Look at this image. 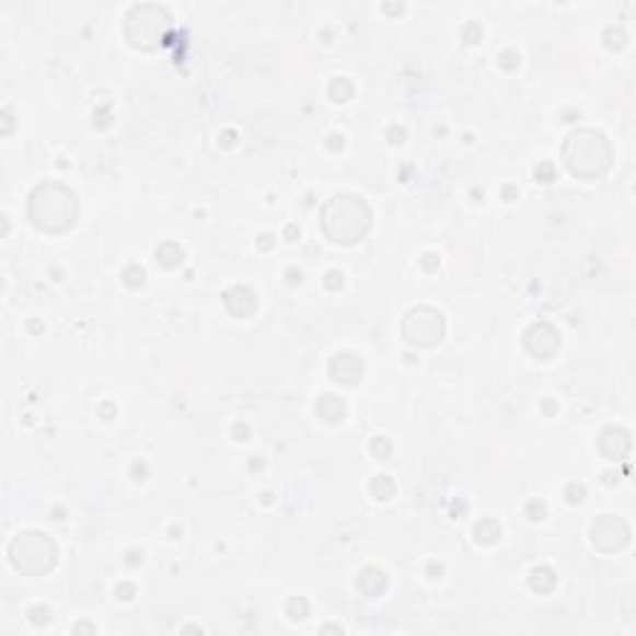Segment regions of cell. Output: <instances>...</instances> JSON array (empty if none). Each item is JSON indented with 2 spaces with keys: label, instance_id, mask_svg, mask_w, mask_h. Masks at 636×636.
Instances as JSON below:
<instances>
[{
  "label": "cell",
  "instance_id": "1",
  "mask_svg": "<svg viewBox=\"0 0 636 636\" xmlns=\"http://www.w3.org/2000/svg\"><path fill=\"white\" fill-rule=\"evenodd\" d=\"M62 207H72V195L66 187L53 184V197H50V184L38 187L33 192L31 199V217L43 229H62L72 221V215H66Z\"/></svg>",
  "mask_w": 636,
  "mask_h": 636
},
{
  "label": "cell",
  "instance_id": "2",
  "mask_svg": "<svg viewBox=\"0 0 636 636\" xmlns=\"http://www.w3.org/2000/svg\"><path fill=\"white\" fill-rule=\"evenodd\" d=\"M11 559L15 569L23 571H45L55 562V545L43 532H23L18 534L11 545Z\"/></svg>",
  "mask_w": 636,
  "mask_h": 636
}]
</instances>
